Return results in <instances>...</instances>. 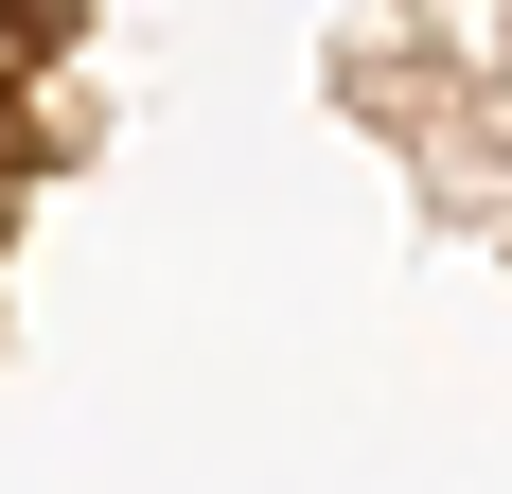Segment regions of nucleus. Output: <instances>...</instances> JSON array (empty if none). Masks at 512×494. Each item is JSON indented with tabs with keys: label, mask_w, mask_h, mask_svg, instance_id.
<instances>
[{
	"label": "nucleus",
	"mask_w": 512,
	"mask_h": 494,
	"mask_svg": "<svg viewBox=\"0 0 512 494\" xmlns=\"http://www.w3.org/2000/svg\"><path fill=\"white\" fill-rule=\"evenodd\" d=\"M0 36H18V0H0Z\"/></svg>",
	"instance_id": "obj_1"
}]
</instances>
